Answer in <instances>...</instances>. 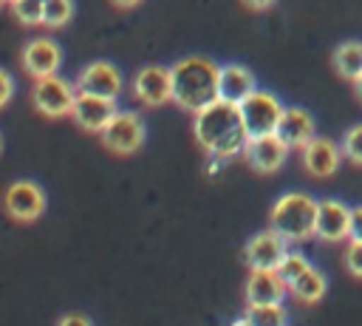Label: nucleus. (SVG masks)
I'll return each mask as SVG.
<instances>
[{
    "instance_id": "nucleus-1",
    "label": "nucleus",
    "mask_w": 362,
    "mask_h": 326,
    "mask_svg": "<svg viewBox=\"0 0 362 326\" xmlns=\"http://www.w3.org/2000/svg\"><path fill=\"white\" fill-rule=\"evenodd\" d=\"M192 136L212 159L243 156V147L249 142L240 108L226 99H215L192 113Z\"/></svg>"
},
{
    "instance_id": "nucleus-2",
    "label": "nucleus",
    "mask_w": 362,
    "mask_h": 326,
    "mask_svg": "<svg viewBox=\"0 0 362 326\" xmlns=\"http://www.w3.org/2000/svg\"><path fill=\"white\" fill-rule=\"evenodd\" d=\"M173 71V102L181 111H201L209 102L221 99L218 96V74L221 65H215L209 57H181L178 62L170 65Z\"/></svg>"
},
{
    "instance_id": "nucleus-3",
    "label": "nucleus",
    "mask_w": 362,
    "mask_h": 326,
    "mask_svg": "<svg viewBox=\"0 0 362 326\" xmlns=\"http://www.w3.org/2000/svg\"><path fill=\"white\" fill-rule=\"evenodd\" d=\"M269 227L288 244L308 241L317 227V198L308 193H283L269 213Z\"/></svg>"
},
{
    "instance_id": "nucleus-4",
    "label": "nucleus",
    "mask_w": 362,
    "mask_h": 326,
    "mask_svg": "<svg viewBox=\"0 0 362 326\" xmlns=\"http://www.w3.org/2000/svg\"><path fill=\"white\" fill-rule=\"evenodd\" d=\"M240 108V119H243V128L252 136H266V133H277V125H280V116H283V102L272 94V91H260L255 88L243 102H238Z\"/></svg>"
},
{
    "instance_id": "nucleus-5",
    "label": "nucleus",
    "mask_w": 362,
    "mask_h": 326,
    "mask_svg": "<svg viewBox=\"0 0 362 326\" xmlns=\"http://www.w3.org/2000/svg\"><path fill=\"white\" fill-rule=\"evenodd\" d=\"M144 136H147V128H144V119L133 111H116L113 119L102 128L99 139L102 145L116 153V156H130L136 153L141 145H144Z\"/></svg>"
},
{
    "instance_id": "nucleus-6",
    "label": "nucleus",
    "mask_w": 362,
    "mask_h": 326,
    "mask_svg": "<svg viewBox=\"0 0 362 326\" xmlns=\"http://www.w3.org/2000/svg\"><path fill=\"white\" fill-rule=\"evenodd\" d=\"M74 99H76V85L65 82V79L57 77V74L40 77V79H34V85H31V105H34L42 116H48V119L71 116Z\"/></svg>"
},
{
    "instance_id": "nucleus-7",
    "label": "nucleus",
    "mask_w": 362,
    "mask_h": 326,
    "mask_svg": "<svg viewBox=\"0 0 362 326\" xmlns=\"http://www.w3.org/2000/svg\"><path fill=\"white\" fill-rule=\"evenodd\" d=\"M3 210L20 224H31L45 213V190L31 179H17L3 190Z\"/></svg>"
},
{
    "instance_id": "nucleus-8",
    "label": "nucleus",
    "mask_w": 362,
    "mask_h": 326,
    "mask_svg": "<svg viewBox=\"0 0 362 326\" xmlns=\"http://www.w3.org/2000/svg\"><path fill=\"white\" fill-rule=\"evenodd\" d=\"M286 255H288V241L272 227L252 235L243 247V261L249 269H277Z\"/></svg>"
},
{
    "instance_id": "nucleus-9",
    "label": "nucleus",
    "mask_w": 362,
    "mask_h": 326,
    "mask_svg": "<svg viewBox=\"0 0 362 326\" xmlns=\"http://www.w3.org/2000/svg\"><path fill=\"white\" fill-rule=\"evenodd\" d=\"M116 111H119L116 99L99 96V94H88V91H76V99H74V108H71V119L85 133H102V128L113 119Z\"/></svg>"
},
{
    "instance_id": "nucleus-10",
    "label": "nucleus",
    "mask_w": 362,
    "mask_h": 326,
    "mask_svg": "<svg viewBox=\"0 0 362 326\" xmlns=\"http://www.w3.org/2000/svg\"><path fill=\"white\" fill-rule=\"evenodd\" d=\"M20 65L23 71L31 77V79H40V77H51L59 71L62 65V48L57 40L51 37H34L23 45V54H20Z\"/></svg>"
},
{
    "instance_id": "nucleus-11",
    "label": "nucleus",
    "mask_w": 362,
    "mask_h": 326,
    "mask_svg": "<svg viewBox=\"0 0 362 326\" xmlns=\"http://www.w3.org/2000/svg\"><path fill=\"white\" fill-rule=\"evenodd\" d=\"M133 94L150 108L173 102V71L164 65H144L133 77Z\"/></svg>"
},
{
    "instance_id": "nucleus-12",
    "label": "nucleus",
    "mask_w": 362,
    "mask_h": 326,
    "mask_svg": "<svg viewBox=\"0 0 362 326\" xmlns=\"http://www.w3.org/2000/svg\"><path fill=\"white\" fill-rule=\"evenodd\" d=\"M288 145L277 136V133H266V136H252L243 147V159L249 162V167L255 173H277L283 167V162L288 159Z\"/></svg>"
},
{
    "instance_id": "nucleus-13",
    "label": "nucleus",
    "mask_w": 362,
    "mask_h": 326,
    "mask_svg": "<svg viewBox=\"0 0 362 326\" xmlns=\"http://www.w3.org/2000/svg\"><path fill=\"white\" fill-rule=\"evenodd\" d=\"M314 235L331 244L351 238V207L342 198H320Z\"/></svg>"
},
{
    "instance_id": "nucleus-14",
    "label": "nucleus",
    "mask_w": 362,
    "mask_h": 326,
    "mask_svg": "<svg viewBox=\"0 0 362 326\" xmlns=\"http://www.w3.org/2000/svg\"><path fill=\"white\" fill-rule=\"evenodd\" d=\"M342 147L339 142L328 139V136H314L305 147H303V167L308 176L314 179H328L337 173L339 162H342Z\"/></svg>"
},
{
    "instance_id": "nucleus-15",
    "label": "nucleus",
    "mask_w": 362,
    "mask_h": 326,
    "mask_svg": "<svg viewBox=\"0 0 362 326\" xmlns=\"http://www.w3.org/2000/svg\"><path fill=\"white\" fill-rule=\"evenodd\" d=\"M76 91H88V94H99V96H110L116 99L122 94V74L119 68H113L105 60H96L90 65H85L76 74Z\"/></svg>"
},
{
    "instance_id": "nucleus-16",
    "label": "nucleus",
    "mask_w": 362,
    "mask_h": 326,
    "mask_svg": "<svg viewBox=\"0 0 362 326\" xmlns=\"http://www.w3.org/2000/svg\"><path fill=\"white\" fill-rule=\"evenodd\" d=\"M288 286L277 275V269H249L243 298L246 303H280Z\"/></svg>"
},
{
    "instance_id": "nucleus-17",
    "label": "nucleus",
    "mask_w": 362,
    "mask_h": 326,
    "mask_svg": "<svg viewBox=\"0 0 362 326\" xmlns=\"http://www.w3.org/2000/svg\"><path fill=\"white\" fill-rule=\"evenodd\" d=\"M277 136L288 145V147H305L314 136H317V128H314V116L305 111V108H286L283 116H280V125H277Z\"/></svg>"
},
{
    "instance_id": "nucleus-18",
    "label": "nucleus",
    "mask_w": 362,
    "mask_h": 326,
    "mask_svg": "<svg viewBox=\"0 0 362 326\" xmlns=\"http://www.w3.org/2000/svg\"><path fill=\"white\" fill-rule=\"evenodd\" d=\"M255 88H257L255 74H252L246 65H238V62L221 65V74H218V96H221V99L238 105V102H243Z\"/></svg>"
},
{
    "instance_id": "nucleus-19",
    "label": "nucleus",
    "mask_w": 362,
    "mask_h": 326,
    "mask_svg": "<svg viewBox=\"0 0 362 326\" xmlns=\"http://www.w3.org/2000/svg\"><path fill=\"white\" fill-rule=\"evenodd\" d=\"M325 289H328V281H325V275H322L314 264L288 286V292H291L300 303H317V300H322V298H325Z\"/></svg>"
},
{
    "instance_id": "nucleus-20",
    "label": "nucleus",
    "mask_w": 362,
    "mask_h": 326,
    "mask_svg": "<svg viewBox=\"0 0 362 326\" xmlns=\"http://www.w3.org/2000/svg\"><path fill=\"white\" fill-rule=\"evenodd\" d=\"M331 62H334V71H337L339 77H345V79L354 82V79L362 74V43H359V40H345V43H339V45L334 48Z\"/></svg>"
},
{
    "instance_id": "nucleus-21",
    "label": "nucleus",
    "mask_w": 362,
    "mask_h": 326,
    "mask_svg": "<svg viewBox=\"0 0 362 326\" xmlns=\"http://www.w3.org/2000/svg\"><path fill=\"white\" fill-rule=\"evenodd\" d=\"M288 320V312L280 303H246V315L238 323H252V326H283Z\"/></svg>"
},
{
    "instance_id": "nucleus-22",
    "label": "nucleus",
    "mask_w": 362,
    "mask_h": 326,
    "mask_svg": "<svg viewBox=\"0 0 362 326\" xmlns=\"http://www.w3.org/2000/svg\"><path fill=\"white\" fill-rule=\"evenodd\" d=\"M74 17V0H48L42 11V26L59 28Z\"/></svg>"
},
{
    "instance_id": "nucleus-23",
    "label": "nucleus",
    "mask_w": 362,
    "mask_h": 326,
    "mask_svg": "<svg viewBox=\"0 0 362 326\" xmlns=\"http://www.w3.org/2000/svg\"><path fill=\"white\" fill-rule=\"evenodd\" d=\"M11 11H14V17H17L23 26H42L45 3H42V0H14V3H11Z\"/></svg>"
},
{
    "instance_id": "nucleus-24",
    "label": "nucleus",
    "mask_w": 362,
    "mask_h": 326,
    "mask_svg": "<svg viewBox=\"0 0 362 326\" xmlns=\"http://www.w3.org/2000/svg\"><path fill=\"white\" fill-rule=\"evenodd\" d=\"M308 266H311V264H308V258H305L303 252H288V255L283 258V264L277 266V275L283 278V283H286V286H291V283H294V281H297Z\"/></svg>"
},
{
    "instance_id": "nucleus-25",
    "label": "nucleus",
    "mask_w": 362,
    "mask_h": 326,
    "mask_svg": "<svg viewBox=\"0 0 362 326\" xmlns=\"http://www.w3.org/2000/svg\"><path fill=\"white\" fill-rule=\"evenodd\" d=\"M339 147H342V156H345L351 164H362V125H351V128L342 133Z\"/></svg>"
},
{
    "instance_id": "nucleus-26",
    "label": "nucleus",
    "mask_w": 362,
    "mask_h": 326,
    "mask_svg": "<svg viewBox=\"0 0 362 326\" xmlns=\"http://www.w3.org/2000/svg\"><path fill=\"white\" fill-rule=\"evenodd\" d=\"M345 266H348V272H351V275L362 278V241H351V244H348Z\"/></svg>"
},
{
    "instance_id": "nucleus-27",
    "label": "nucleus",
    "mask_w": 362,
    "mask_h": 326,
    "mask_svg": "<svg viewBox=\"0 0 362 326\" xmlns=\"http://www.w3.org/2000/svg\"><path fill=\"white\" fill-rule=\"evenodd\" d=\"M14 91H17V82H14V77H11L6 68H0V108H6V105L11 102Z\"/></svg>"
},
{
    "instance_id": "nucleus-28",
    "label": "nucleus",
    "mask_w": 362,
    "mask_h": 326,
    "mask_svg": "<svg viewBox=\"0 0 362 326\" xmlns=\"http://www.w3.org/2000/svg\"><path fill=\"white\" fill-rule=\"evenodd\" d=\"M351 241H362V204L351 207Z\"/></svg>"
},
{
    "instance_id": "nucleus-29",
    "label": "nucleus",
    "mask_w": 362,
    "mask_h": 326,
    "mask_svg": "<svg viewBox=\"0 0 362 326\" xmlns=\"http://www.w3.org/2000/svg\"><path fill=\"white\" fill-rule=\"evenodd\" d=\"M71 323L90 326V317H88V315H62V317H59V326H71Z\"/></svg>"
},
{
    "instance_id": "nucleus-30",
    "label": "nucleus",
    "mask_w": 362,
    "mask_h": 326,
    "mask_svg": "<svg viewBox=\"0 0 362 326\" xmlns=\"http://www.w3.org/2000/svg\"><path fill=\"white\" fill-rule=\"evenodd\" d=\"M246 9H252V11H266V9H272L277 0H240Z\"/></svg>"
},
{
    "instance_id": "nucleus-31",
    "label": "nucleus",
    "mask_w": 362,
    "mask_h": 326,
    "mask_svg": "<svg viewBox=\"0 0 362 326\" xmlns=\"http://www.w3.org/2000/svg\"><path fill=\"white\" fill-rule=\"evenodd\" d=\"M110 3H113L116 9H124V11H127V9H136V6L144 3V0H110Z\"/></svg>"
},
{
    "instance_id": "nucleus-32",
    "label": "nucleus",
    "mask_w": 362,
    "mask_h": 326,
    "mask_svg": "<svg viewBox=\"0 0 362 326\" xmlns=\"http://www.w3.org/2000/svg\"><path fill=\"white\" fill-rule=\"evenodd\" d=\"M354 94H356V99H362V74L354 79Z\"/></svg>"
},
{
    "instance_id": "nucleus-33",
    "label": "nucleus",
    "mask_w": 362,
    "mask_h": 326,
    "mask_svg": "<svg viewBox=\"0 0 362 326\" xmlns=\"http://www.w3.org/2000/svg\"><path fill=\"white\" fill-rule=\"evenodd\" d=\"M0 153H3V136H0Z\"/></svg>"
},
{
    "instance_id": "nucleus-34",
    "label": "nucleus",
    "mask_w": 362,
    "mask_h": 326,
    "mask_svg": "<svg viewBox=\"0 0 362 326\" xmlns=\"http://www.w3.org/2000/svg\"><path fill=\"white\" fill-rule=\"evenodd\" d=\"M3 6H6V0H0V9H3Z\"/></svg>"
},
{
    "instance_id": "nucleus-35",
    "label": "nucleus",
    "mask_w": 362,
    "mask_h": 326,
    "mask_svg": "<svg viewBox=\"0 0 362 326\" xmlns=\"http://www.w3.org/2000/svg\"><path fill=\"white\" fill-rule=\"evenodd\" d=\"M6 3H14V0H6Z\"/></svg>"
},
{
    "instance_id": "nucleus-36",
    "label": "nucleus",
    "mask_w": 362,
    "mask_h": 326,
    "mask_svg": "<svg viewBox=\"0 0 362 326\" xmlns=\"http://www.w3.org/2000/svg\"><path fill=\"white\" fill-rule=\"evenodd\" d=\"M42 3H48V0H42Z\"/></svg>"
}]
</instances>
